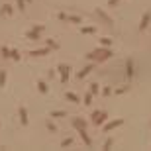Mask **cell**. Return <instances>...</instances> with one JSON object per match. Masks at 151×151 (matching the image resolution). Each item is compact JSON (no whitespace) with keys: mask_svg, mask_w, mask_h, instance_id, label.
<instances>
[{"mask_svg":"<svg viewBox=\"0 0 151 151\" xmlns=\"http://www.w3.org/2000/svg\"><path fill=\"white\" fill-rule=\"evenodd\" d=\"M92 53H94V59H96V61H106V59H110V57H112L110 49H98V51H92Z\"/></svg>","mask_w":151,"mask_h":151,"instance_id":"obj_1","label":"cell"},{"mask_svg":"<svg viewBox=\"0 0 151 151\" xmlns=\"http://www.w3.org/2000/svg\"><path fill=\"white\" fill-rule=\"evenodd\" d=\"M69 67L67 65H59V73H61V83H67V79H69Z\"/></svg>","mask_w":151,"mask_h":151,"instance_id":"obj_2","label":"cell"},{"mask_svg":"<svg viewBox=\"0 0 151 151\" xmlns=\"http://www.w3.org/2000/svg\"><path fill=\"white\" fill-rule=\"evenodd\" d=\"M18 112H20V122L26 126L28 124V112H26V108H24V106H20V110H18Z\"/></svg>","mask_w":151,"mask_h":151,"instance_id":"obj_3","label":"cell"},{"mask_svg":"<svg viewBox=\"0 0 151 151\" xmlns=\"http://www.w3.org/2000/svg\"><path fill=\"white\" fill-rule=\"evenodd\" d=\"M122 124H124V120H114V122H110V124L106 126L104 130H106V131H110V130H114V128H118V126H122Z\"/></svg>","mask_w":151,"mask_h":151,"instance_id":"obj_4","label":"cell"},{"mask_svg":"<svg viewBox=\"0 0 151 151\" xmlns=\"http://www.w3.org/2000/svg\"><path fill=\"white\" fill-rule=\"evenodd\" d=\"M149 20H151V12H147V14L143 16L141 24H139V30H145V28H147V24H149Z\"/></svg>","mask_w":151,"mask_h":151,"instance_id":"obj_5","label":"cell"},{"mask_svg":"<svg viewBox=\"0 0 151 151\" xmlns=\"http://www.w3.org/2000/svg\"><path fill=\"white\" fill-rule=\"evenodd\" d=\"M49 53V49H35V51H32L30 55H33V57H41V55H47Z\"/></svg>","mask_w":151,"mask_h":151,"instance_id":"obj_6","label":"cell"},{"mask_svg":"<svg viewBox=\"0 0 151 151\" xmlns=\"http://www.w3.org/2000/svg\"><path fill=\"white\" fill-rule=\"evenodd\" d=\"M90 71H92V65H86L85 69H83V71L79 73V79H85V77H86V75H88Z\"/></svg>","mask_w":151,"mask_h":151,"instance_id":"obj_7","label":"cell"},{"mask_svg":"<svg viewBox=\"0 0 151 151\" xmlns=\"http://www.w3.org/2000/svg\"><path fill=\"white\" fill-rule=\"evenodd\" d=\"M73 126H75L77 130H85V122H83V120H79V118L73 120Z\"/></svg>","mask_w":151,"mask_h":151,"instance_id":"obj_8","label":"cell"},{"mask_svg":"<svg viewBox=\"0 0 151 151\" xmlns=\"http://www.w3.org/2000/svg\"><path fill=\"white\" fill-rule=\"evenodd\" d=\"M65 98H67V100H71V102H79V96H77V94H73V92H67Z\"/></svg>","mask_w":151,"mask_h":151,"instance_id":"obj_9","label":"cell"},{"mask_svg":"<svg viewBox=\"0 0 151 151\" xmlns=\"http://www.w3.org/2000/svg\"><path fill=\"white\" fill-rule=\"evenodd\" d=\"M80 32H83V33H94V32H96V28H92V26H88V28H83V30H80Z\"/></svg>","mask_w":151,"mask_h":151,"instance_id":"obj_10","label":"cell"},{"mask_svg":"<svg viewBox=\"0 0 151 151\" xmlns=\"http://www.w3.org/2000/svg\"><path fill=\"white\" fill-rule=\"evenodd\" d=\"M61 116H65V112L59 110V112H51V118H61Z\"/></svg>","mask_w":151,"mask_h":151,"instance_id":"obj_11","label":"cell"},{"mask_svg":"<svg viewBox=\"0 0 151 151\" xmlns=\"http://www.w3.org/2000/svg\"><path fill=\"white\" fill-rule=\"evenodd\" d=\"M37 88H40L41 92H47V85H45V83H41V80L37 83Z\"/></svg>","mask_w":151,"mask_h":151,"instance_id":"obj_12","label":"cell"},{"mask_svg":"<svg viewBox=\"0 0 151 151\" xmlns=\"http://www.w3.org/2000/svg\"><path fill=\"white\" fill-rule=\"evenodd\" d=\"M71 143H73V139H71V138H67V139H63V143H61V147H69Z\"/></svg>","mask_w":151,"mask_h":151,"instance_id":"obj_13","label":"cell"},{"mask_svg":"<svg viewBox=\"0 0 151 151\" xmlns=\"http://www.w3.org/2000/svg\"><path fill=\"white\" fill-rule=\"evenodd\" d=\"M133 75V67H131V61H128V77Z\"/></svg>","mask_w":151,"mask_h":151,"instance_id":"obj_14","label":"cell"},{"mask_svg":"<svg viewBox=\"0 0 151 151\" xmlns=\"http://www.w3.org/2000/svg\"><path fill=\"white\" fill-rule=\"evenodd\" d=\"M4 80H6V73H0V86H4Z\"/></svg>","mask_w":151,"mask_h":151,"instance_id":"obj_15","label":"cell"},{"mask_svg":"<svg viewBox=\"0 0 151 151\" xmlns=\"http://www.w3.org/2000/svg\"><path fill=\"white\" fill-rule=\"evenodd\" d=\"M90 102H92V92L85 96V104H90Z\"/></svg>","mask_w":151,"mask_h":151,"instance_id":"obj_16","label":"cell"},{"mask_svg":"<svg viewBox=\"0 0 151 151\" xmlns=\"http://www.w3.org/2000/svg\"><path fill=\"white\" fill-rule=\"evenodd\" d=\"M2 55H4V57H10V49H8V47H2Z\"/></svg>","mask_w":151,"mask_h":151,"instance_id":"obj_17","label":"cell"},{"mask_svg":"<svg viewBox=\"0 0 151 151\" xmlns=\"http://www.w3.org/2000/svg\"><path fill=\"white\" fill-rule=\"evenodd\" d=\"M47 45H49V47H53V49H57V43H55L53 40H47Z\"/></svg>","mask_w":151,"mask_h":151,"instance_id":"obj_18","label":"cell"},{"mask_svg":"<svg viewBox=\"0 0 151 151\" xmlns=\"http://www.w3.org/2000/svg\"><path fill=\"white\" fill-rule=\"evenodd\" d=\"M90 92H92V94H96V92H98V85H92V88H90Z\"/></svg>","mask_w":151,"mask_h":151,"instance_id":"obj_19","label":"cell"}]
</instances>
